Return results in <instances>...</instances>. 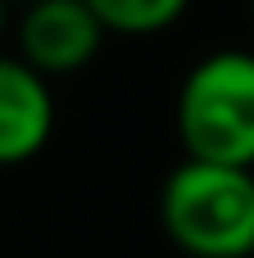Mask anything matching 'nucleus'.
Wrapping results in <instances>:
<instances>
[{
	"label": "nucleus",
	"mask_w": 254,
	"mask_h": 258,
	"mask_svg": "<svg viewBox=\"0 0 254 258\" xmlns=\"http://www.w3.org/2000/svg\"><path fill=\"white\" fill-rule=\"evenodd\" d=\"M173 127L186 159L254 172V50L223 45L195 59L177 86Z\"/></svg>",
	"instance_id": "obj_1"
},
{
	"label": "nucleus",
	"mask_w": 254,
	"mask_h": 258,
	"mask_svg": "<svg viewBox=\"0 0 254 258\" xmlns=\"http://www.w3.org/2000/svg\"><path fill=\"white\" fill-rule=\"evenodd\" d=\"M159 227L186 258H250L254 172L182 159L159 186Z\"/></svg>",
	"instance_id": "obj_2"
},
{
	"label": "nucleus",
	"mask_w": 254,
	"mask_h": 258,
	"mask_svg": "<svg viewBox=\"0 0 254 258\" xmlns=\"http://www.w3.org/2000/svg\"><path fill=\"white\" fill-rule=\"evenodd\" d=\"M14 41H18V59L36 77L55 82L95 63L105 45V27L95 23L86 0H32L14 23Z\"/></svg>",
	"instance_id": "obj_3"
},
{
	"label": "nucleus",
	"mask_w": 254,
	"mask_h": 258,
	"mask_svg": "<svg viewBox=\"0 0 254 258\" xmlns=\"http://www.w3.org/2000/svg\"><path fill=\"white\" fill-rule=\"evenodd\" d=\"M55 136V91L18 54L0 50V168L32 163Z\"/></svg>",
	"instance_id": "obj_4"
},
{
	"label": "nucleus",
	"mask_w": 254,
	"mask_h": 258,
	"mask_svg": "<svg viewBox=\"0 0 254 258\" xmlns=\"http://www.w3.org/2000/svg\"><path fill=\"white\" fill-rule=\"evenodd\" d=\"M86 9L95 14L105 36L136 41V36H159L173 23H182L191 0H86Z\"/></svg>",
	"instance_id": "obj_5"
},
{
	"label": "nucleus",
	"mask_w": 254,
	"mask_h": 258,
	"mask_svg": "<svg viewBox=\"0 0 254 258\" xmlns=\"http://www.w3.org/2000/svg\"><path fill=\"white\" fill-rule=\"evenodd\" d=\"M9 32V0H0V36Z\"/></svg>",
	"instance_id": "obj_6"
},
{
	"label": "nucleus",
	"mask_w": 254,
	"mask_h": 258,
	"mask_svg": "<svg viewBox=\"0 0 254 258\" xmlns=\"http://www.w3.org/2000/svg\"><path fill=\"white\" fill-rule=\"evenodd\" d=\"M250 23H254V0H250Z\"/></svg>",
	"instance_id": "obj_7"
},
{
	"label": "nucleus",
	"mask_w": 254,
	"mask_h": 258,
	"mask_svg": "<svg viewBox=\"0 0 254 258\" xmlns=\"http://www.w3.org/2000/svg\"><path fill=\"white\" fill-rule=\"evenodd\" d=\"M250 258H254V254H250Z\"/></svg>",
	"instance_id": "obj_8"
}]
</instances>
